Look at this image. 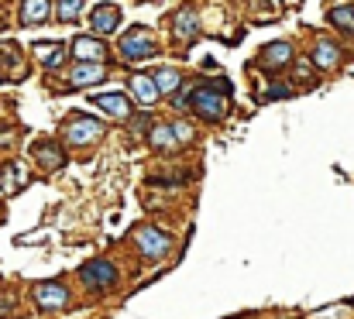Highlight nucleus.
<instances>
[{
  "instance_id": "obj_1",
  "label": "nucleus",
  "mask_w": 354,
  "mask_h": 319,
  "mask_svg": "<svg viewBox=\"0 0 354 319\" xmlns=\"http://www.w3.org/2000/svg\"><path fill=\"white\" fill-rule=\"evenodd\" d=\"M134 244H138V251H141L145 257H152V261H158V257H165V254L172 251V237L162 233L158 227H141V230H134Z\"/></svg>"
},
{
  "instance_id": "obj_2",
  "label": "nucleus",
  "mask_w": 354,
  "mask_h": 319,
  "mask_svg": "<svg viewBox=\"0 0 354 319\" xmlns=\"http://www.w3.org/2000/svg\"><path fill=\"white\" fill-rule=\"evenodd\" d=\"M189 107H193L196 114H203L206 120H220V117L227 114V93H217V90L203 86V90H196V93H193Z\"/></svg>"
},
{
  "instance_id": "obj_3",
  "label": "nucleus",
  "mask_w": 354,
  "mask_h": 319,
  "mask_svg": "<svg viewBox=\"0 0 354 319\" xmlns=\"http://www.w3.org/2000/svg\"><path fill=\"white\" fill-rule=\"evenodd\" d=\"M121 52H124V59H152L155 38L148 35V28H131V35L121 38Z\"/></svg>"
},
{
  "instance_id": "obj_4",
  "label": "nucleus",
  "mask_w": 354,
  "mask_h": 319,
  "mask_svg": "<svg viewBox=\"0 0 354 319\" xmlns=\"http://www.w3.org/2000/svg\"><path fill=\"white\" fill-rule=\"evenodd\" d=\"M83 285L86 288H110L114 281H117V268L110 264V261H90V264H83Z\"/></svg>"
},
{
  "instance_id": "obj_5",
  "label": "nucleus",
  "mask_w": 354,
  "mask_h": 319,
  "mask_svg": "<svg viewBox=\"0 0 354 319\" xmlns=\"http://www.w3.org/2000/svg\"><path fill=\"white\" fill-rule=\"evenodd\" d=\"M100 138H104V124L93 120V117H76L66 127V141L69 144H90V141H100Z\"/></svg>"
},
{
  "instance_id": "obj_6",
  "label": "nucleus",
  "mask_w": 354,
  "mask_h": 319,
  "mask_svg": "<svg viewBox=\"0 0 354 319\" xmlns=\"http://www.w3.org/2000/svg\"><path fill=\"white\" fill-rule=\"evenodd\" d=\"M35 302H38L42 309H62V305L69 302V292H66V285H59V281H38V285H35Z\"/></svg>"
},
{
  "instance_id": "obj_7",
  "label": "nucleus",
  "mask_w": 354,
  "mask_h": 319,
  "mask_svg": "<svg viewBox=\"0 0 354 319\" xmlns=\"http://www.w3.org/2000/svg\"><path fill=\"white\" fill-rule=\"evenodd\" d=\"M292 59V45L289 42H272L268 49H261V69H282Z\"/></svg>"
},
{
  "instance_id": "obj_8",
  "label": "nucleus",
  "mask_w": 354,
  "mask_h": 319,
  "mask_svg": "<svg viewBox=\"0 0 354 319\" xmlns=\"http://www.w3.org/2000/svg\"><path fill=\"white\" fill-rule=\"evenodd\" d=\"M93 103H97L100 110H107L110 117H117V120H128V117H131V103H128V97H121V93H100V97H93Z\"/></svg>"
},
{
  "instance_id": "obj_9",
  "label": "nucleus",
  "mask_w": 354,
  "mask_h": 319,
  "mask_svg": "<svg viewBox=\"0 0 354 319\" xmlns=\"http://www.w3.org/2000/svg\"><path fill=\"white\" fill-rule=\"evenodd\" d=\"M117 25H121V11L114 4H100L93 11V31L97 35H110V31H117Z\"/></svg>"
},
{
  "instance_id": "obj_10",
  "label": "nucleus",
  "mask_w": 354,
  "mask_h": 319,
  "mask_svg": "<svg viewBox=\"0 0 354 319\" xmlns=\"http://www.w3.org/2000/svg\"><path fill=\"white\" fill-rule=\"evenodd\" d=\"M73 55H76L80 62H104V59H107V49H104V42H97V38H76V42H73Z\"/></svg>"
},
{
  "instance_id": "obj_11",
  "label": "nucleus",
  "mask_w": 354,
  "mask_h": 319,
  "mask_svg": "<svg viewBox=\"0 0 354 319\" xmlns=\"http://www.w3.org/2000/svg\"><path fill=\"white\" fill-rule=\"evenodd\" d=\"M131 93H134V97H138V103H145V107H152V103L162 97V93H158V86H155V79H152V76H145V73H141V76H131Z\"/></svg>"
},
{
  "instance_id": "obj_12",
  "label": "nucleus",
  "mask_w": 354,
  "mask_h": 319,
  "mask_svg": "<svg viewBox=\"0 0 354 319\" xmlns=\"http://www.w3.org/2000/svg\"><path fill=\"white\" fill-rule=\"evenodd\" d=\"M107 76L104 62H80L73 69V86H90V83H100Z\"/></svg>"
},
{
  "instance_id": "obj_13",
  "label": "nucleus",
  "mask_w": 354,
  "mask_h": 319,
  "mask_svg": "<svg viewBox=\"0 0 354 319\" xmlns=\"http://www.w3.org/2000/svg\"><path fill=\"white\" fill-rule=\"evenodd\" d=\"M172 31H176L179 42L193 38V35H196V11H193V8H182V11L172 18Z\"/></svg>"
},
{
  "instance_id": "obj_14",
  "label": "nucleus",
  "mask_w": 354,
  "mask_h": 319,
  "mask_svg": "<svg viewBox=\"0 0 354 319\" xmlns=\"http://www.w3.org/2000/svg\"><path fill=\"white\" fill-rule=\"evenodd\" d=\"M49 14H52L49 0H25V4H21V21L25 25H42Z\"/></svg>"
},
{
  "instance_id": "obj_15",
  "label": "nucleus",
  "mask_w": 354,
  "mask_h": 319,
  "mask_svg": "<svg viewBox=\"0 0 354 319\" xmlns=\"http://www.w3.org/2000/svg\"><path fill=\"white\" fill-rule=\"evenodd\" d=\"M32 55H38L42 66L56 69V66L62 62V45H59V42H35V45H32Z\"/></svg>"
},
{
  "instance_id": "obj_16",
  "label": "nucleus",
  "mask_w": 354,
  "mask_h": 319,
  "mask_svg": "<svg viewBox=\"0 0 354 319\" xmlns=\"http://www.w3.org/2000/svg\"><path fill=\"white\" fill-rule=\"evenodd\" d=\"M337 59H340V49H337L333 42H316L313 62H316L320 69H333V66H337Z\"/></svg>"
},
{
  "instance_id": "obj_17",
  "label": "nucleus",
  "mask_w": 354,
  "mask_h": 319,
  "mask_svg": "<svg viewBox=\"0 0 354 319\" xmlns=\"http://www.w3.org/2000/svg\"><path fill=\"white\" fill-rule=\"evenodd\" d=\"M158 151H165V148H176L179 144V134H176V127L172 124H158L155 131H152V138H148Z\"/></svg>"
},
{
  "instance_id": "obj_18",
  "label": "nucleus",
  "mask_w": 354,
  "mask_h": 319,
  "mask_svg": "<svg viewBox=\"0 0 354 319\" xmlns=\"http://www.w3.org/2000/svg\"><path fill=\"white\" fill-rule=\"evenodd\" d=\"M35 158L42 162V168H62V151L59 144H35Z\"/></svg>"
},
{
  "instance_id": "obj_19",
  "label": "nucleus",
  "mask_w": 354,
  "mask_h": 319,
  "mask_svg": "<svg viewBox=\"0 0 354 319\" xmlns=\"http://www.w3.org/2000/svg\"><path fill=\"white\" fill-rule=\"evenodd\" d=\"M155 86H158V93H176V90L182 86L179 69H158V73H155Z\"/></svg>"
},
{
  "instance_id": "obj_20",
  "label": "nucleus",
  "mask_w": 354,
  "mask_h": 319,
  "mask_svg": "<svg viewBox=\"0 0 354 319\" xmlns=\"http://www.w3.org/2000/svg\"><path fill=\"white\" fill-rule=\"evenodd\" d=\"M25 182H28V172H25L21 165H8V175H0V186H4V192H18Z\"/></svg>"
},
{
  "instance_id": "obj_21",
  "label": "nucleus",
  "mask_w": 354,
  "mask_h": 319,
  "mask_svg": "<svg viewBox=\"0 0 354 319\" xmlns=\"http://www.w3.org/2000/svg\"><path fill=\"white\" fill-rule=\"evenodd\" d=\"M330 21H333L337 28H344V31H354V8H351V4L333 8V11H330Z\"/></svg>"
},
{
  "instance_id": "obj_22",
  "label": "nucleus",
  "mask_w": 354,
  "mask_h": 319,
  "mask_svg": "<svg viewBox=\"0 0 354 319\" xmlns=\"http://www.w3.org/2000/svg\"><path fill=\"white\" fill-rule=\"evenodd\" d=\"M83 11V0H59V21H76Z\"/></svg>"
},
{
  "instance_id": "obj_23",
  "label": "nucleus",
  "mask_w": 354,
  "mask_h": 319,
  "mask_svg": "<svg viewBox=\"0 0 354 319\" xmlns=\"http://www.w3.org/2000/svg\"><path fill=\"white\" fill-rule=\"evenodd\" d=\"M172 127H176V134H179V144L193 138V127H189V124H172Z\"/></svg>"
}]
</instances>
